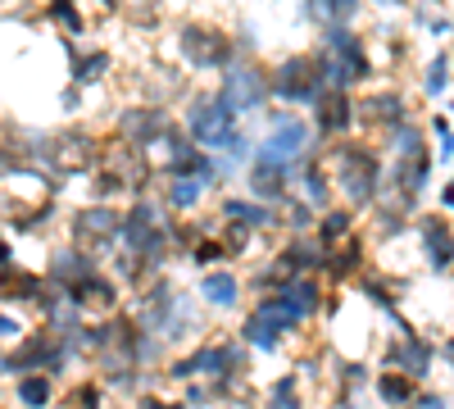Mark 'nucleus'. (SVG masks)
<instances>
[{
  "label": "nucleus",
  "mask_w": 454,
  "mask_h": 409,
  "mask_svg": "<svg viewBox=\"0 0 454 409\" xmlns=\"http://www.w3.org/2000/svg\"><path fill=\"white\" fill-rule=\"evenodd\" d=\"M318 137L323 141H336V137H350L355 128H359V109H355V96L350 91H340V87H327L323 96H318Z\"/></svg>",
  "instance_id": "obj_13"
},
{
  "label": "nucleus",
  "mask_w": 454,
  "mask_h": 409,
  "mask_svg": "<svg viewBox=\"0 0 454 409\" xmlns=\"http://www.w3.org/2000/svg\"><path fill=\"white\" fill-rule=\"evenodd\" d=\"M300 323H305V314H300L286 295H263V301L254 305V314L246 319V342L259 346V350H273L286 332H295Z\"/></svg>",
  "instance_id": "obj_7"
},
{
  "label": "nucleus",
  "mask_w": 454,
  "mask_h": 409,
  "mask_svg": "<svg viewBox=\"0 0 454 409\" xmlns=\"http://www.w3.org/2000/svg\"><path fill=\"white\" fill-rule=\"evenodd\" d=\"M68 68H73V87H96L109 73V51H78V46H68Z\"/></svg>",
  "instance_id": "obj_21"
},
{
  "label": "nucleus",
  "mask_w": 454,
  "mask_h": 409,
  "mask_svg": "<svg viewBox=\"0 0 454 409\" xmlns=\"http://www.w3.org/2000/svg\"><path fill=\"white\" fill-rule=\"evenodd\" d=\"M413 409H445V396H419Z\"/></svg>",
  "instance_id": "obj_41"
},
{
  "label": "nucleus",
  "mask_w": 454,
  "mask_h": 409,
  "mask_svg": "<svg viewBox=\"0 0 454 409\" xmlns=\"http://www.w3.org/2000/svg\"><path fill=\"white\" fill-rule=\"evenodd\" d=\"M218 91L232 100L241 114H250V109H259L263 100L273 96V78L263 68H254V64H246V55L232 64V68H223V83H218Z\"/></svg>",
  "instance_id": "obj_10"
},
{
  "label": "nucleus",
  "mask_w": 454,
  "mask_h": 409,
  "mask_svg": "<svg viewBox=\"0 0 454 409\" xmlns=\"http://www.w3.org/2000/svg\"><path fill=\"white\" fill-rule=\"evenodd\" d=\"M64 295H68V301L78 305V310H114V305H119V287H114L105 273H91V278H82L78 287H73V291H64Z\"/></svg>",
  "instance_id": "obj_20"
},
{
  "label": "nucleus",
  "mask_w": 454,
  "mask_h": 409,
  "mask_svg": "<svg viewBox=\"0 0 454 409\" xmlns=\"http://www.w3.org/2000/svg\"><path fill=\"white\" fill-rule=\"evenodd\" d=\"M450 64H454V55L450 51H436L432 55V64H427V73H423V96H445L450 91Z\"/></svg>",
  "instance_id": "obj_31"
},
{
  "label": "nucleus",
  "mask_w": 454,
  "mask_h": 409,
  "mask_svg": "<svg viewBox=\"0 0 454 409\" xmlns=\"http://www.w3.org/2000/svg\"><path fill=\"white\" fill-rule=\"evenodd\" d=\"M269 409H300V396H295V378L286 374L278 387H273V396H269Z\"/></svg>",
  "instance_id": "obj_37"
},
{
  "label": "nucleus",
  "mask_w": 454,
  "mask_h": 409,
  "mask_svg": "<svg viewBox=\"0 0 454 409\" xmlns=\"http://www.w3.org/2000/svg\"><path fill=\"white\" fill-rule=\"evenodd\" d=\"M432 355H436V346H432V342H423V337H413V332H409V337L391 350V368H400V374H409L413 382H419V378H427Z\"/></svg>",
  "instance_id": "obj_19"
},
{
  "label": "nucleus",
  "mask_w": 454,
  "mask_h": 409,
  "mask_svg": "<svg viewBox=\"0 0 454 409\" xmlns=\"http://www.w3.org/2000/svg\"><path fill=\"white\" fill-rule=\"evenodd\" d=\"M377 396H382L391 409H400V405H409V400H413V378H409V374H400V368H387V374L377 378Z\"/></svg>",
  "instance_id": "obj_29"
},
{
  "label": "nucleus",
  "mask_w": 454,
  "mask_h": 409,
  "mask_svg": "<svg viewBox=\"0 0 454 409\" xmlns=\"http://www.w3.org/2000/svg\"><path fill=\"white\" fill-rule=\"evenodd\" d=\"M250 192H254V201H263V205H286L291 201V182H295V160H282V155H273V151H254V164H250Z\"/></svg>",
  "instance_id": "obj_9"
},
{
  "label": "nucleus",
  "mask_w": 454,
  "mask_h": 409,
  "mask_svg": "<svg viewBox=\"0 0 454 409\" xmlns=\"http://www.w3.org/2000/svg\"><path fill=\"white\" fill-rule=\"evenodd\" d=\"M359 291L368 295V301L377 305V310H387V314H395V295H391V287L377 278V273H359Z\"/></svg>",
  "instance_id": "obj_33"
},
{
  "label": "nucleus",
  "mask_w": 454,
  "mask_h": 409,
  "mask_svg": "<svg viewBox=\"0 0 454 409\" xmlns=\"http://www.w3.org/2000/svg\"><path fill=\"white\" fill-rule=\"evenodd\" d=\"M355 109H359V128H382V132H391L395 123L409 119V100L400 91H391V87L355 100Z\"/></svg>",
  "instance_id": "obj_16"
},
{
  "label": "nucleus",
  "mask_w": 454,
  "mask_h": 409,
  "mask_svg": "<svg viewBox=\"0 0 454 409\" xmlns=\"http://www.w3.org/2000/svg\"><path fill=\"white\" fill-rule=\"evenodd\" d=\"M450 160H454V132L441 137V151H436V164H450Z\"/></svg>",
  "instance_id": "obj_40"
},
{
  "label": "nucleus",
  "mask_w": 454,
  "mask_h": 409,
  "mask_svg": "<svg viewBox=\"0 0 454 409\" xmlns=\"http://www.w3.org/2000/svg\"><path fill=\"white\" fill-rule=\"evenodd\" d=\"M64 346L68 342H59L55 332H32V337H23V346L14 355L0 359V368L5 374H46V368H59Z\"/></svg>",
  "instance_id": "obj_12"
},
{
  "label": "nucleus",
  "mask_w": 454,
  "mask_h": 409,
  "mask_svg": "<svg viewBox=\"0 0 454 409\" xmlns=\"http://www.w3.org/2000/svg\"><path fill=\"white\" fill-rule=\"evenodd\" d=\"M96 5H105V10H114V5H119V0H96Z\"/></svg>",
  "instance_id": "obj_46"
},
{
  "label": "nucleus",
  "mask_w": 454,
  "mask_h": 409,
  "mask_svg": "<svg viewBox=\"0 0 454 409\" xmlns=\"http://www.w3.org/2000/svg\"><path fill=\"white\" fill-rule=\"evenodd\" d=\"M200 291H205V301H209L214 310H232V305H237V295H241V282L227 273V269H214V273H205Z\"/></svg>",
  "instance_id": "obj_26"
},
{
  "label": "nucleus",
  "mask_w": 454,
  "mask_h": 409,
  "mask_svg": "<svg viewBox=\"0 0 454 409\" xmlns=\"http://www.w3.org/2000/svg\"><path fill=\"white\" fill-rule=\"evenodd\" d=\"M364 269V241L359 237H350V241H340L336 250H327V264H323V273L332 278V282H340V278H355Z\"/></svg>",
  "instance_id": "obj_23"
},
{
  "label": "nucleus",
  "mask_w": 454,
  "mask_h": 409,
  "mask_svg": "<svg viewBox=\"0 0 454 409\" xmlns=\"http://www.w3.org/2000/svg\"><path fill=\"white\" fill-rule=\"evenodd\" d=\"M314 237H318L327 250H336L340 241H350V237H355V214H350V209H323Z\"/></svg>",
  "instance_id": "obj_25"
},
{
  "label": "nucleus",
  "mask_w": 454,
  "mask_h": 409,
  "mask_svg": "<svg viewBox=\"0 0 454 409\" xmlns=\"http://www.w3.org/2000/svg\"><path fill=\"white\" fill-rule=\"evenodd\" d=\"M432 164H436V155L427 151V141L423 146H409V151H395V160H391V201L400 205V209H419V201L427 196V177H432Z\"/></svg>",
  "instance_id": "obj_6"
},
{
  "label": "nucleus",
  "mask_w": 454,
  "mask_h": 409,
  "mask_svg": "<svg viewBox=\"0 0 454 409\" xmlns=\"http://www.w3.org/2000/svg\"><path fill=\"white\" fill-rule=\"evenodd\" d=\"M419 241L427 255L432 273H450L454 269V228L445 214H419Z\"/></svg>",
  "instance_id": "obj_14"
},
{
  "label": "nucleus",
  "mask_w": 454,
  "mask_h": 409,
  "mask_svg": "<svg viewBox=\"0 0 454 409\" xmlns=\"http://www.w3.org/2000/svg\"><path fill=\"white\" fill-rule=\"evenodd\" d=\"M42 291H46V282L36 278V273H27V269H0V295H5V301H42Z\"/></svg>",
  "instance_id": "obj_22"
},
{
  "label": "nucleus",
  "mask_w": 454,
  "mask_h": 409,
  "mask_svg": "<svg viewBox=\"0 0 454 409\" xmlns=\"http://www.w3.org/2000/svg\"><path fill=\"white\" fill-rule=\"evenodd\" d=\"M441 205H445V209H454V177L441 187Z\"/></svg>",
  "instance_id": "obj_43"
},
{
  "label": "nucleus",
  "mask_w": 454,
  "mask_h": 409,
  "mask_svg": "<svg viewBox=\"0 0 454 409\" xmlns=\"http://www.w3.org/2000/svg\"><path fill=\"white\" fill-rule=\"evenodd\" d=\"M64 409H100V391H96V387H78V391L68 396Z\"/></svg>",
  "instance_id": "obj_38"
},
{
  "label": "nucleus",
  "mask_w": 454,
  "mask_h": 409,
  "mask_svg": "<svg viewBox=\"0 0 454 409\" xmlns=\"http://www.w3.org/2000/svg\"><path fill=\"white\" fill-rule=\"evenodd\" d=\"M114 241H123V214L109 209V201L73 214V246H82L91 255H105Z\"/></svg>",
  "instance_id": "obj_8"
},
{
  "label": "nucleus",
  "mask_w": 454,
  "mask_h": 409,
  "mask_svg": "<svg viewBox=\"0 0 454 409\" xmlns=\"http://www.w3.org/2000/svg\"><path fill=\"white\" fill-rule=\"evenodd\" d=\"M441 359H445V364H450V368H454V337H450V342H445V346H441Z\"/></svg>",
  "instance_id": "obj_44"
},
{
  "label": "nucleus",
  "mask_w": 454,
  "mask_h": 409,
  "mask_svg": "<svg viewBox=\"0 0 454 409\" xmlns=\"http://www.w3.org/2000/svg\"><path fill=\"white\" fill-rule=\"evenodd\" d=\"M332 182L336 192L350 201V209H372L382 201V182H387V164L382 155L364 141H340L332 151Z\"/></svg>",
  "instance_id": "obj_2"
},
{
  "label": "nucleus",
  "mask_w": 454,
  "mask_h": 409,
  "mask_svg": "<svg viewBox=\"0 0 454 409\" xmlns=\"http://www.w3.org/2000/svg\"><path fill=\"white\" fill-rule=\"evenodd\" d=\"M250 237H254V228H246V223H237V218H227V228H223V246H227V255H241V250L250 246Z\"/></svg>",
  "instance_id": "obj_35"
},
{
  "label": "nucleus",
  "mask_w": 454,
  "mask_h": 409,
  "mask_svg": "<svg viewBox=\"0 0 454 409\" xmlns=\"http://www.w3.org/2000/svg\"><path fill=\"white\" fill-rule=\"evenodd\" d=\"M318 59H323V73H327V87L355 91L359 83H368V78H372L368 46H364V36H359L350 23H332V28H323Z\"/></svg>",
  "instance_id": "obj_3"
},
{
  "label": "nucleus",
  "mask_w": 454,
  "mask_h": 409,
  "mask_svg": "<svg viewBox=\"0 0 454 409\" xmlns=\"http://www.w3.org/2000/svg\"><path fill=\"white\" fill-rule=\"evenodd\" d=\"M295 182H300V196H305L314 209H332V173H327V160L318 155H300L295 160Z\"/></svg>",
  "instance_id": "obj_17"
},
{
  "label": "nucleus",
  "mask_w": 454,
  "mask_h": 409,
  "mask_svg": "<svg viewBox=\"0 0 454 409\" xmlns=\"http://www.w3.org/2000/svg\"><path fill=\"white\" fill-rule=\"evenodd\" d=\"M91 273H100V269H96V255L82 250V246H64V250L51 255V282H55L59 291H73V287H78L82 278H91Z\"/></svg>",
  "instance_id": "obj_18"
},
{
  "label": "nucleus",
  "mask_w": 454,
  "mask_h": 409,
  "mask_svg": "<svg viewBox=\"0 0 454 409\" xmlns=\"http://www.w3.org/2000/svg\"><path fill=\"white\" fill-rule=\"evenodd\" d=\"M141 409H182V405H168V400H160V396H145Z\"/></svg>",
  "instance_id": "obj_42"
},
{
  "label": "nucleus",
  "mask_w": 454,
  "mask_h": 409,
  "mask_svg": "<svg viewBox=\"0 0 454 409\" xmlns=\"http://www.w3.org/2000/svg\"><path fill=\"white\" fill-rule=\"evenodd\" d=\"M259 146L282 155V160H300L305 146H309V123L295 119V114H269V137H263Z\"/></svg>",
  "instance_id": "obj_15"
},
{
  "label": "nucleus",
  "mask_w": 454,
  "mask_h": 409,
  "mask_svg": "<svg viewBox=\"0 0 454 409\" xmlns=\"http://www.w3.org/2000/svg\"><path fill=\"white\" fill-rule=\"evenodd\" d=\"M282 295H286V301H291L300 314H305V319L323 310V287H318L314 278H295L291 287H282Z\"/></svg>",
  "instance_id": "obj_28"
},
{
  "label": "nucleus",
  "mask_w": 454,
  "mask_h": 409,
  "mask_svg": "<svg viewBox=\"0 0 454 409\" xmlns=\"http://www.w3.org/2000/svg\"><path fill=\"white\" fill-rule=\"evenodd\" d=\"M205 187H209V182L205 177H168V205L173 209H196L200 205V196H205Z\"/></svg>",
  "instance_id": "obj_30"
},
{
  "label": "nucleus",
  "mask_w": 454,
  "mask_h": 409,
  "mask_svg": "<svg viewBox=\"0 0 454 409\" xmlns=\"http://www.w3.org/2000/svg\"><path fill=\"white\" fill-rule=\"evenodd\" d=\"M173 128L177 123L164 114L160 105H137V109H123V114H119V141L132 146V151H150V146L168 141Z\"/></svg>",
  "instance_id": "obj_11"
},
{
  "label": "nucleus",
  "mask_w": 454,
  "mask_h": 409,
  "mask_svg": "<svg viewBox=\"0 0 454 409\" xmlns=\"http://www.w3.org/2000/svg\"><path fill=\"white\" fill-rule=\"evenodd\" d=\"M377 5H387V10H395V5H409V0H377Z\"/></svg>",
  "instance_id": "obj_45"
},
{
  "label": "nucleus",
  "mask_w": 454,
  "mask_h": 409,
  "mask_svg": "<svg viewBox=\"0 0 454 409\" xmlns=\"http://www.w3.org/2000/svg\"><path fill=\"white\" fill-rule=\"evenodd\" d=\"M269 78H273V96L286 105H318V96L327 91V73H323L318 51L282 59Z\"/></svg>",
  "instance_id": "obj_4"
},
{
  "label": "nucleus",
  "mask_w": 454,
  "mask_h": 409,
  "mask_svg": "<svg viewBox=\"0 0 454 409\" xmlns=\"http://www.w3.org/2000/svg\"><path fill=\"white\" fill-rule=\"evenodd\" d=\"M177 46H182V59L196 64V68H232L246 55V51H237L232 36L218 32L214 23H182Z\"/></svg>",
  "instance_id": "obj_5"
},
{
  "label": "nucleus",
  "mask_w": 454,
  "mask_h": 409,
  "mask_svg": "<svg viewBox=\"0 0 454 409\" xmlns=\"http://www.w3.org/2000/svg\"><path fill=\"white\" fill-rule=\"evenodd\" d=\"M218 214L246 223V228H273V223H278V214L263 205V201H237V196H227V201L218 205Z\"/></svg>",
  "instance_id": "obj_24"
},
{
  "label": "nucleus",
  "mask_w": 454,
  "mask_h": 409,
  "mask_svg": "<svg viewBox=\"0 0 454 409\" xmlns=\"http://www.w3.org/2000/svg\"><path fill=\"white\" fill-rule=\"evenodd\" d=\"M427 132H432V137L441 141V137H450L454 128H450V119H445V114H436V119H427Z\"/></svg>",
  "instance_id": "obj_39"
},
{
  "label": "nucleus",
  "mask_w": 454,
  "mask_h": 409,
  "mask_svg": "<svg viewBox=\"0 0 454 409\" xmlns=\"http://www.w3.org/2000/svg\"><path fill=\"white\" fill-rule=\"evenodd\" d=\"M223 255H227L223 237H209V232H200V241L192 246V259H196V264H214V259H223Z\"/></svg>",
  "instance_id": "obj_36"
},
{
  "label": "nucleus",
  "mask_w": 454,
  "mask_h": 409,
  "mask_svg": "<svg viewBox=\"0 0 454 409\" xmlns=\"http://www.w3.org/2000/svg\"><path fill=\"white\" fill-rule=\"evenodd\" d=\"M19 400H23L27 409H42V405L51 400V378H46V374H27V378L19 382Z\"/></svg>",
  "instance_id": "obj_34"
},
{
  "label": "nucleus",
  "mask_w": 454,
  "mask_h": 409,
  "mask_svg": "<svg viewBox=\"0 0 454 409\" xmlns=\"http://www.w3.org/2000/svg\"><path fill=\"white\" fill-rule=\"evenodd\" d=\"M237 119H241V109L223 91H200V96H192V105H186L182 128H186V137H192L196 146H205V151H227L232 160H241L246 155V137H241Z\"/></svg>",
  "instance_id": "obj_1"
},
{
  "label": "nucleus",
  "mask_w": 454,
  "mask_h": 409,
  "mask_svg": "<svg viewBox=\"0 0 454 409\" xmlns=\"http://www.w3.org/2000/svg\"><path fill=\"white\" fill-rule=\"evenodd\" d=\"M305 14L318 19L323 28H332V23H355L359 0H305Z\"/></svg>",
  "instance_id": "obj_27"
},
{
  "label": "nucleus",
  "mask_w": 454,
  "mask_h": 409,
  "mask_svg": "<svg viewBox=\"0 0 454 409\" xmlns=\"http://www.w3.org/2000/svg\"><path fill=\"white\" fill-rule=\"evenodd\" d=\"M46 14H51V23H59L64 32H87V19H82V10H78V0H51L46 5Z\"/></svg>",
  "instance_id": "obj_32"
}]
</instances>
